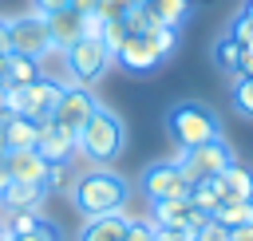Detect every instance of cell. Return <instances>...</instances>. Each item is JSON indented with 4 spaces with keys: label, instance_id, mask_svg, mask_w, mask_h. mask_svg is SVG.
Masks as SVG:
<instances>
[{
    "label": "cell",
    "instance_id": "obj_1",
    "mask_svg": "<svg viewBox=\"0 0 253 241\" xmlns=\"http://www.w3.org/2000/svg\"><path fill=\"white\" fill-rule=\"evenodd\" d=\"M130 198V182L111 170V166H91L71 182V205L83 217H99V213H115L123 209Z\"/></svg>",
    "mask_w": 253,
    "mask_h": 241
},
{
    "label": "cell",
    "instance_id": "obj_2",
    "mask_svg": "<svg viewBox=\"0 0 253 241\" xmlns=\"http://www.w3.org/2000/svg\"><path fill=\"white\" fill-rule=\"evenodd\" d=\"M123 150H126V122H123V115L99 103L95 115L75 134V154H83L91 166H111Z\"/></svg>",
    "mask_w": 253,
    "mask_h": 241
},
{
    "label": "cell",
    "instance_id": "obj_3",
    "mask_svg": "<svg viewBox=\"0 0 253 241\" xmlns=\"http://www.w3.org/2000/svg\"><path fill=\"white\" fill-rule=\"evenodd\" d=\"M166 130H170V138L186 150V146L221 138V119H217L206 103H174V107L166 111Z\"/></svg>",
    "mask_w": 253,
    "mask_h": 241
},
{
    "label": "cell",
    "instance_id": "obj_4",
    "mask_svg": "<svg viewBox=\"0 0 253 241\" xmlns=\"http://www.w3.org/2000/svg\"><path fill=\"white\" fill-rule=\"evenodd\" d=\"M63 63H67V83H83V87H95L107 67L115 63V55L103 47V40H91V36H79L71 47L59 51Z\"/></svg>",
    "mask_w": 253,
    "mask_h": 241
},
{
    "label": "cell",
    "instance_id": "obj_5",
    "mask_svg": "<svg viewBox=\"0 0 253 241\" xmlns=\"http://www.w3.org/2000/svg\"><path fill=\"white\" fill-rule=\"evenodd\" d=\"M59 95H63V83L40 75V79L28 83V87H8V111H12V115H28V119H36V122H47V119L55 115Z\"/></svg>",
    "mask_w": 253,
    "mask_h": 241
},
{
    "label": "cell",
    "instance_id": "obj_6",
    "mask_svg": "<svg viewBox=\"0 0 253 241\" xmlns=\"http://www.w3.org/2000/svg\"><path fill=\"white\" fill-rule=\"evenodd\" d=\"M174 162H178V170H182V178H186V182H202V178L221 174V170L233 162V150H229V142H225V138H210V142L186 146Z\"/></svg>",
    "mask_w": 253,
    "mask_h": 241
},
{
    "label": "cell",
    "instance_id": "obj_7",
    "mask_svg": "<svg viewBox=\"0 0 253 241\" xmlns=\"http://www.w3.org/2000/svg\"><path fill=\"white\" fill-rule=\"evenodd\" d=\"M8 51L12 55H28V59H43L51 51V32H47V16L40 12H24L8 20Z\"/></svg>",
    "mask_w": 253,
    "mask_h": 241
},
{
    "label": "cell",
    "instance_id": "obj_8",
    "mask_svg": "<svg viewBox=\"0 0 253 241\" xmlns=\"http://www.w3.org/2000/svg\"><path fill=\"white\" fill-rule=\"evenodd\" d=\"M95 107H99V99H95L91 87H83V83H63V95H59V103H55L51 122L63 126V130H71V134H79V126L95 115Z\"/></svg>",
    "mask_w": 253,
    "mask_h": 241
},
{
    "label": "cell",
    "instance_id": "obj_9",
    "mask_svg": "<svg viewBox=\"0 0 253 241\" xmlns=\"http://www.w3.org/2000/svg\"><path fill=\"white\" fill-rule=\"evenodd\" d=\"M150 221L158 229H190L194 233L206 221V213L190 198H158V201H150Z\"/></svg>",
    "mask_w": 253,
    "mask_h": 241
},
{
    "label": "cell",
    "instance_id": "obj_10",
    "mask_svg": "<svg viewBox=\"0 0 253 241\" xmlns=\"http://www.w3.org/2000/svg\"><path fill=\"white\" fill-rule=\"evenodd\" d=\"M115 63H123L130 75H150L162 63V55H158V47H154V40L146 32H126L123 47L115 51Z\"/></svg>",
    "mask_w": 253,
    "mask_h": 241
},
{
    "label": "cell",
    "instance_id": "obj_11",
    "mask_svg": "<svg viewBox=\"0 0 253 241\" xmlns=\"http://www.w3.org/2000/svg\"><path fill=\"white\" fill-rule=\"evenodd\" d=\"M186 190H190V182L182 178L178 162H154L142 174V194L150 201H158V198H186Z\"/></svg>",
    "mask_w": 253,
    "mask_h": 241
},
{
    "label": "cell",
    "instance_id": "obj_12",
    "mask_svg": "<svg viewBox=\"0 0 253 241\" xmlns=\"http://www.w3.org/2000/svg\"><path fill=\"white\" fill-rule=\"evenodd\" d=\"M36 150L47 158V162H71L75 158V134L55 126L51 119L40 122V138H36Z\"/></svg>",
    "mask_w": 253,
    "mask_h": 241
},
{
    "label": "cell",
    "instance_id": "obj_13",
    "mask_svg": "<svg viewBox=\"0 0 253 241\" xmlns=\"http://www.w3.org/2000/svg\"><path fill=\"white\" fill-rule=\"evenodd\" d=\"M4 166L12 174V182H28V186H43V174H47V158L32 146V150H8L4 154Z\"/></svg>",
    "mask_w": 253,
    "mask_h": 241
},
{
    "label": "cell",
    "instance_id": "obj_14",
    "mask_svg": "<svg viewBox=\"0 0 253 241\" xmlns=\"http://www.w3.org/2000/svg\"><path fill=\"white\" fill-rule=\"evenodd\" d=\"M0 138L8 150H32L36 138H40V122L28 119V115H0Z\"/></svg>",
    "mask_w": 253,
    "mask_h": 241
},
{
    "label": "cell",
    "instance_id": "obj_15",
    "mask_svg": "<svg viewBox=\"0 0 253 241\" xmlns=\"http://www.w3.org/2000/svg\"><path fill=\"white\" fill-rule=\"evenodd\" d=\"M126 213L115 209V213H99V217H87L83 229H79V241H123L126 233Z\"/></svg>",
    "mask_w": 253,
    "mask_h": 241
},
{
    "label": "cell",
    "instance_id": "obj_16",
    "mask_svg": "<svg viewBox=\"0 0 253 241\" xmlns=\"http://www.w3.org/2000/svg\"><path fill=\"white\" fill-rule=\"evenodd\" d=\"M47 32H51V51H63L83 36V16L75 8H63V12L47 16Z\"/></svg>",
    "mask_w": 253,
    "mask_h": 241
},
{
    "label": "cell",
    "instance_id": "obj_17",
    "mask_svg": "<svg viewBox=\"0 0 253 241\" xmlns=\"http://www.w3.org/2000/svg\"><path fill=\"white\" fill-rule=\"evenodd\" d=\"M43 186H28V182H8L4 194H0V205L4 209H40L43 213Z\"/></svg>",
    "mask_w": 253,
    "mask_h": 241
},
{
    "label": "cell",
    "instance_id": "obj_18",
    "mask_svg": "<svg viewBox=\"0 0 253 241\" xmlns=\"http://www.w3.org/2000/svg\"><path fill=\"white\" fill-rule=\"evenodd\" d=\"M142 8L154 16V24H166V28H178L182 32V24L194 12V0H142Z\"/></svg>",
    "mask_w": 253,
    "mask_h": 241
},
{
    "label": "cell",
    "instance_id": "obj_19",
    "mask_svg": "<svg viewBox=\"0 0 253 241\" xmlns=\"http://www.w3.org/2000/svg\"><path fill=\"white\" fill-rule=\"evenodd\" d=\"M186 198H190V201H194V205H198V209H202V213L210 217V213H213V209H217V205H221V201H225L229 194H225V186H221V178L213 174V178H202V182H190V190H186Z\"/></svg>",
    "mask_w": 253,
    "mask_h": 241
},
{
    "label": "cell",
    "instance_id": "obj_20",
    "mask_svg": "<svg viewBox=\"0 0 253 241\" xmlns=\"http://www.w3.org/2000/svg\"><path fill=\"white\" fill-rule=\"evenodd\" d=\"M217 178H221V186H225V194H229V198H253V170H249V166H241L237 158H233Z\"/></svg>",
    "mask_w": 253,
    "mask_h": 241
},
{
    "label": "cell",
    "instance_id": "obj_21",
    "mask_svg": "<svg viewBox=\"0 0 253 241\" xmlns=\"http://www.w3.org/2000/svg\"><path fill=\"white\" fill-rule=\"evenodd\" d=\"M43 71H40V59H28V55H12L8 51V75H4V87H28L36 83Z\"/></svg>",
    "mask_w": 253,
    "mask_h": 241
},
{
    "label": "cell",
    "instance_id": "obj_22",
    "mask_svg": "<svg viewBox=\"0 0 253 241\" xmlns=\"http://www.w3.org/2000/svg\"><path fill=\"white\" fill-rule=\"evenodd\" d=\"M237 59H241V43H237V40L225 36V40L213 43V63H217L225 75H233V79H237Z\"/></svg>",
    "mask_w": 253,
    "mask_h": 241
},
{
    "label": "cell",
    "instance_id": "obj_23",
    "mask_svg": "<svg viewBox=\"0 0 253 241\" xmlns=\"http://www.w3.org/2000/svg\"><path fill=\"white\" fill-rule=\"evenodd\" d=\"M71 166L67 162H47V174H43V194H63L71 190Z\"/></svg>",
    "mask_w": 253,
    "mask_h": 241
},
{
    "label": "cell",
    "instance_id": "obj_24",
    "mask_svg": "<svg viewBox=\"0 0 253 241\" xmlns=\"http://www.w3.org/2000/svg\"><path fill=\"white\" fill-rule=\"evenodd\" d=\"M233 111L241 115V119H253V75H241V79H233Z\"/></svg>",
    "mask_w": 253,
    "mask_h": 241
},
{
    "label": "cell",
    "instance_id": "obj_25",
    "mask_svg": "<svg viewBox=\"0 0 253 241\" xmlns=\"http://www.w3.org/2000/svg\"><path fill=\"white\" fill-rule=\"evenodd\" d=\"M150 40H154V47H158V55L162 59H170L174 55V47H178V28H166V24H154L150 32H146Z\"/></svg>",
    "mask_w": 253,
    "mask_h": 241
},
{
    "label": "cell",
    "instance_id": "obj_26",
    "mask_svg": "<svg viewBox=\"0 0 253 241\" xmlns=\"http://www.w3.org/2000/svg\"><path fill=\"white\" fill-rule=\"evenodd\" d=\"M99 40H103V47L115 55V51L123 47V40H126V24H123V20H103V32H99Z\"/></svg>",
    "mask_w": 253,
    "mask_h": 241
},
{
    "label": "cell",
    "instance_id": "obj_27",
    "mask_svg": "<svg viewBox=\"0 0 253 241\" xmlns=\"http://www.w3.org/2000/svg\"><path fill=\"white\" fill-rule=\"evenodd\" d=\"M194 241H229V229L221 225V221H213V217H206L198 229H194Z\"/></svg>",
    "mask_w": 253,
    "mask_h": 241
},
{
    "label": "cell",
    "instance_id": "obj_28",
    "mask_svg": "<svg viewBox=\"0 0 253 241\" xmlns=\"http://www.w3.org/2000/svg\"><path fill=\"white\" fill-rule=\"evenodd\" d=\"M123 241H154V221H150V217H134V221H126Z\"/></svg>",
    "mask_w": 253,
    "mask_h": 241
},
{
    "label": "cell",
    "instance_id": "obj_29",
    "mask_svg": "<svg viewBox=\"0 0 253 241\" xmlns=\"http://www.w3.org/2000/svg\"><path fill=\"white\" fill-rule=\"evenodd\" d=\"M130 8H134V0H99V8H95V12H99L103 20H126V12H130Z\"/></svg>",
    "mask_w": 253,
    "mask_h": 241
},
{
    "label": "cell",
    "instance_id": "obj_30",
    "mask_svg": "<svg viewBox=\"0 0 253 241\" xmlns=\"http://www.w3.org/2000/svg\"><path fill=\"white\" fill-rule=\"evenodd\" d=\"M12 241H63V237H59V229L51 221H40L32 233H12Z\"/></svg>",
    "mask_w": 253,
    "mask_h": 241
},
{
    "label": "cell",
    "instance_id": "obj_31",
    "mask_svg": "<svg viewBox=\"0 0 253 241\" xmlns=\"http://www.w3.org/2000/svg\"><path fill=\"white\" fill-rule=\"evenodd\" d=\"M229 40H237L241 47H253V20H249L245 12L233 20V28H229Z\"/></svg>",
    "mask_w": 253,
    "mask_h": 241
},
{
    "label": "cell",
    "instance_id": "obj_32",
    "mask_svg": "<svg viewBox=\"0 0 253 241\" xmlns=\"http://www.w3.org/2000/svg\"><path fill=\"white\" fill-rule=\"evenodd\" d=\"M63 8H71V0H32V12H40V16H55Z\"/></svg>",
    "mask_w": 253,
    "mask_h": 241
},
{
    "label": "cell",
    "instance_id": "obj_33",
    "mask_svg": "<svg viewBox=\"0 0 253 241\" xmlns=\"http://www.w3.org/2000/svg\"><path fill=\"white\" fill-rule=\"evenodd\" d=\"M99 32H103V16L99 12H83V36L99 40Z\"/></svg>",
    "mask_w": 253,
    "mask_h": 241
},
{
    "label": "cell",
    "instance_id": "obj_34",
    "mask_svg": "<svg viewBox=\"0 0 253 241\" xmlns=\"http://www.w3.org/2000/svg\"><path fill=\"white\" fill-rule=\"evenodd\" d=\"M154 241H194L190 229H158L154 225Z\"/></svg>",
    "mask_w": 253,
    "mask_h": 241
},
{
    "label": "cell",
    "instance_id": "obj_35",
    "mask_svg": "<svg viewBox=\"0 0 253 241\" xmlns=\"http://www.w3.org/2000/svg\"><path fill=\"white\" fill-rule=\"evenodd\" d=\"M241 75H253V47H241V59H237V79Z\"/></svg>",
    "mask_w": 253,
    "mask_h": 241
},
{
    "label": "cell",
    "instance_id": "obj_36",
    "mask_svg": "<svg viewBox=\"0 0 253 241\" xmlns=\"http://www.w3.org/2000/svg\"><path fill=\"white\" fill-rule=\"evenodd\" d=\"M71 8L83 16V12H95V8H99V0H71Z\"/></svg>",
    "mask_w": 253,
    "mask_h": 241
},
{
    "label": "cell",
    "instance_id": "obj_37",
    "mask_svg": "<svg viewBox=\"0 0 253 241\" xmlns=\"http://www.w3.org/2000/svg\"><path fill=\"white\" fill-rule=\"evenodd\" d=\"M0 55H8V20L0 16Z\"/></svg>",
    "mask_w": 253,
    "mask_h": 241
},
{
    "label": "cell",
    "instance_id": "obj_38",
    "mask_svg": "<svg viewBox=\"0 0 253 241\" xmlns=\"http://www.w3.org/2000/svg\"><path fill=\"white\" fill-rule=\"evenodd\" d=\"M8 182H12V174H8V166H4V158H0V194H4Z\"/></svg>",
    "mask_w": 253,
    "mask_h": 241
},
{
    "label": "cell",
    "instance_id": "obj_39",
    "mask_svg": "<svg viewBox=\"0 0 253 241\" xmlns=\"http://www.w3.org/2000/svg\"><path fill=\"white\" fill-rule=\"evenodd\" d=\"M0 115H8V87L0 83Z\"/></svg>",
    "mask_w": 253,
    "mask_h": 241
},
{
    "label": "cell",
    "instance_id": "obj_40",
    "mask_svg": "<svg viewBox=\"0 0 253 241\" xmlns=\"http://www.w3.org/2000/svg\"><path fill=\"white\" fill-rule=\"evenodd\" d=\"M0 241H12V229L8 225H0Z\"/></svg>",
    "mask_w": 253,
    "mask_h": 241
},
{
    "label": "cell",
    "instance_id": "obj_41",
    "mask_svg": "<svg viewBox=\"0 0 253 241\" xmlns=\"http://www.w3.org/2000/svg\"><path fill=\"white\" fill-rule=\"evenodd\" d=\"M245 16H249V20H253V0H249V4H245Z\"/></svg>",
    "mask_w": 253,
    "mask_h": 241
},
{
    "label": "cell",
    "instance_id": "obj_42",
    "mask_svg": "<svg viewBox=\"0 0 253 241\" xmlns=\"http://www.w3.org/2000/svg\"><path fill=\"white\" fill-rule=\"evenodd\" d=\"M4 154H8V146H4V138H0V158H4Z\"/></svg>",
    "mask_w": 253,
    "mask_h": 241
},
{
    "label": "cell",
    "instance_id": "obj_43",
    "mask_svg": "<svg viewBox=\"0 0 253 241\" xmlns=\"http://www.w3.org/2000/svg\"><path fill=\"white\" fill-rule=\"evenodd\" d=\"M134 4H142V0H134Z\"/></svg>",
    "mask_w": 253,
    "mask_h": 241
}]
</instances>
